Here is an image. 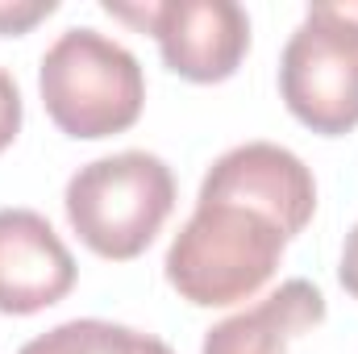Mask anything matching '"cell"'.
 I'll use <instances>...</instances> for the list:
<instances>
[{
    "mask_svg": "<svg viewBox=\"0 0 358 354\" xmlns=\"http://www.w3.org/2000/svg\"><path fill=\"white\" fill-rule=\"evenodd\" d=\"M287 229L246 200L196 196V213L167 246V283L196 309H225L255 296L283 259Z\"/></svg>",
    "mask_w": 358,
    "mask_h": 354,
    "instance_id": "obj_1",
    "label": "cell"
},
{
    "mask_svg": "<svg viewBox=\"0 0 358 354\" xmlns=\"http://www.w3.org/2000/svg\"><path fill=\"white\" fill-rule=\"evenodd\" d=\"M38 88L50 121L84 142L129 129L146 104L142 63L92 25H71L46 46Z\"/></svg>",
    "mask_w": 358,
    "mask_h": 354,
    "instance_id": "obj_2",
    "label": "cell"
},
{
    "mask_svg": "<svg viewBox=\"0 0 358 354\" xmlns=\"http://www.w3.org/2000/svg\"><path fill=\"white\" fill-rule=\"evenodd\" d=\"M67 221L92 255L138 259L176 208V176L150 150H121L84 163L67 179Z\"/></svg>",
    "mask_w": 358,
    "mask_h": 354,
    "instance_id": "obj_3",
    "label": "cell"
},
{
    "mask_svg": "<svg viewBox=\"0 0 358 354\" xmlns=\"http://www.w3.org/2000/svg\"><path fill=\"white\" fill-rule=\"evenodd\" d=\"M279 92L300 125L338 138L358 125V17L313 4L279 59Z\"/></svg>",
    "mask_w": 358,
    "mask_h": 354,
    "instance_id": "obj_4",
    "label": "cell"
},
{
    "mask_svg": "<svg viewBox=\"0 0 358 354\" xmlns=\"http://www.w3.org/2000/svg\"><path fill=\"white\" fill-rule=\"evenodd\" d=\"M104 13L150 29L163 63L192 84L229 80L250 50V17L234 0H159L138 8L108 0Z\"/></svg>",
    "mask_w": 358,
    "mask_h": 354,
    "instance_id": "obj_5",
    "label": "cell"
},
{
    "mask_svg": "<svg viewBox=\"0 0 358 354\" xmlns=\"http://www.w3.org/2000/svg\"><path fill=\"white\" fill-rule=\"evenodd\" d=\"M204 196H234L271 213L287 238H296L317 208V179L300 155L275 142H242L225 150L200 183Z\"/></svg>",
    "mask_w": 358,
    "mask_h": 354,
    "instance_id": "obj_6",
    "label": "cell"
},
{
    "mask_svg": "<svg viewBox=\"0 0 358 354\" xmlns=\"http://www.w3.org/2000/svg\"><path fill=\"white\" fill-rule=\"evenodd\" d=\"M76 288V259L34 208H0V313L29 317Z\"/></svg>",
    "mask_w": 358,
    "mask_h": 354,
    "instance_id": "obj_7",
    "label": "cell"
},
{
    "mask_svg": "<svg viewBox=\"0 0 358 354\" xmlns=\"http://www.w3.org/2000/svg\"><path fill=\"white\" fill-rule=\"evenodd\" d=\"M325 313V292L313 279H287L267 300L213 325L200 354H287V342L317 330Z\"/></svg>",
    "mask_w": 358,
    "mask_h": 354,
    "instance_id": "obj_8",
    "label": "cell"
},
{
    "mask_svg": "<svg viewBox=\"0 0 358 354\" xmlns=\"http://www.w3.org/2000/svg\"><path fill=\"white\" fill-rule=\"evenodd\" d=\"M17 354H176L163 338L117 325V321H100V317H76L63 321L46 334H38L34 342H25Z\"/></svg>",
    "mask_w": 358,
    "mask_h": 354,
    "instance_id": "obj_9",
    "label": "cell"
},
{
    "mask_svg": "<svg viewBox=\"0 0 358 354\" xmlns=\"http://www.w3.org/2000/svg\"><path fill=\"white\" fill-rule=\"evenodd\" d=\"M55 8V0H0V34H25Z\"/></svg>",
    "mask_w": 358,
    "mask_h": 354,
    "instance_id": "obj_10",
    "label": "cell"
},
{
    "mask_svg": "<svg viewBox=\"0 0 358 354\" xmlns=\"http://www.w3.org/2000/svg\"><path fill=\"white\" fill-rule=\"evenodd\" d=\"M21 117H25V108H21V88H17V80L0 67V150L17 138Z\"/></svg>",
    "mask_w": 358,
    "mask_h": 354,
    "instance_id": "obj_11",
    "label": "cell"
},
{
    "mask_svg": "<svg viewBox=\"0 0 358 354\" xmlns=\"http://www.w3.org/2000/svg\"><path fill=\"white\" fill-rule=\"evenodd\" d=\"M338 279H342V288H346V292L358 300V221H355V229L346 234L342 263H338Z\"/></svg>",
    "mask_w": 358,
    "mask_h": 354,
    "instance_id": "obj_12",
    "label": "cell"
}]
</instances>
